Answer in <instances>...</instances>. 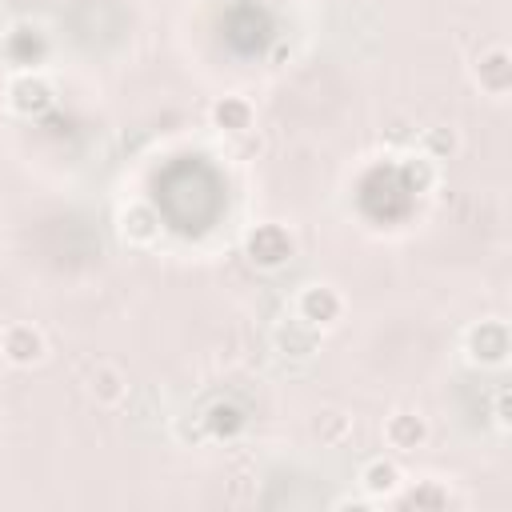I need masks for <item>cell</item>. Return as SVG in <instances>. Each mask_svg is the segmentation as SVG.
Wrapping results in <instances>:
<instances>
[{
    "label": "cell",
    "mask_w": 512,
    "mask_h": 512,
    "mask_svg": "<svg viewBox=\"0 0 512 512\" xmlns=\"http://www.w3.org/2000/svg\"><path fill=\"white\" fill-rule=\"evenodd\" d=\"M156 204L172 228L204 232L224 208V188L220 176L200 156H176L156 176Z\"/></svg>",
    "instance_id": "1"
},
{
    "label": "cell",
    "mask_w": 512,
    "mask_h": 512,
    "mask_svg": "<svg viewBox=\"0 0 512 512\" xmlns=\"http://www.w3.org/2000/svg\"><path fill=\"white\" fill-rule=\"evenodd\" d=\"M360 208L372 220H400L412 208V188L400 168H376L360 184Z\"/></svg>",
    "instance_id": "2"
},
{
    "label": "cell",
    "mask_w": 512,
    "mask_h": 512,
    "mask_svg": "<svg viewBox=\"0 0 512 512\" xmlns=\"http://www.w3.org/2000/svg\"><path fill=\"white\" fill-rule=\"evenodd\" d=\"M268 36H272V20H268V12L264 8H256V4H236L228 16H224V40L236 48V52H260L264 44H268Z\"/></svg>",
    "instance_id": "3"
}]
</instances>
